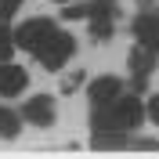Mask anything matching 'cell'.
<instances>
[{"instance_id":"obj_3","label":"cell","mask_w":159,"mask_h":159,"mask_svg":"<svg viewBox=\"0 0 159 159\" xmlns=\"http://www.w3.org/2000/svg\"><path fill=\"white\" fill-rule=\"evenodd\" d=\"M51 29H54V22H51V18H29V22H22L11 36H15V47H22V51H36L40 40L47 36Z\"/></svg>"},{"instance_id":"obj_5","label":"cell","mask_w":159,"mask_h":159,"mask_svg":"<svg viewBox=\"0 0 159 159\" xmlns=\"http://www.w3.org/2000/svg\"><path fill=\"white\" fill-rule=\"evenodd\" d=\"M29 83V72L22 65H11V61H0V98H15L22 94Z\"/></svg>"},{"instance_id":"obj_4","label":"cell","mask_w":159,"mask_h":159,"mask_svg":"<svg viewBox=\"0 0 159 159\" xmlns=\"http://www.w3.org/2000/svg\"><path fill=\"white\" fill-rule=\"evenodd\" d=\"M112 11H116L112 0H94V4L87 7V18H90V33H94V40L112 36Z\"/></svg>"},{"instance_id":"obj_9","label":"cell","mask_w":159,"mask_h":159,"mask_svg":"<svg viewBox=\"0 0 159 159\" xmlns=\"http://www.w3.org/2000/svg\"><path fill=\"white\" fill-rule=\"evenodd\" d=\"M90 101H94V105H109L112 98H119V80L116 76H101V80H94V83H90Z\"/></svg>"},{"instance_id":"obj_6","label":"cell","mask_w":159,"mask_h":159,"mask_svg":"<svg viewBox=\"0 0 159 159\" xmlns=\"http://www.w3.org/2000/svg\"><path fill=\"white\" fill-rule=\"evenodd\" d=\"M22 116L29 119V123H36V127H51V123H54V101H51L47 94H33V98L25 101Z\"/></svg>"},{"instance_id":"obj_13","label":"cell","mask_w":159,"mask_h":159,"mask_svg":"<svg viewBox=\"0 0 159 159\" xmlns=\"http://www.w3.org/2000/svg\"><path fill=\"white\" fill-rule=\"evenodd\" d=\"M18 7H22V0H0V22H7Z\"/></svg>"},{"instance_id":"obj_7","label":"cell","mask_w":159,"mask_h":159,"mask_svg":"<svg viewBox=\"0 0 159 159\" xmlns=\"http://www.w3.org/2000/svg\"><path fill=\"white\" fill-rule=\"evenodd\" d=\"M134 40L159 54V15H141L134 22Z\"/></svg>"},{"instance_id":"obj_15","label":"cell","mask_w":159,"mask_h":159,"mask_svg":"<svg viewBox=\"0 0 159 159\" xmlns=\"http://www.w3.org/2000/svg\"><path fill=\"white\" fill-rule=\"evenodd\" d=\"M54 4H72V0H54Z\"/></svg>"},{"instance_id":"obj_8","label":"cell","mask_w":159,"mask_h":159,"mask_svg":"<svg viewBox=\"0 0 159 159\" xmlns=\"http://www.w3.org/2000/svg\"><path fill=\"white\" fill-rule=\"evenodd\" d=\"M152 65H156V51H148L145 43H138V47L130 51V72H134V80H145L152 72Z\"/></svg>"},{"instance_id":"obj_11","label":"cell","mask_w":159,"mask_h":159,"mask_svg":"<svg viewBox=\"0 0 159 159\" xmlns=\"http://www.w3.org/2000/svg\"><path fill=\"white\" fill-rule=\"evenodd\" d=\"M22 127V119L18 112H11V109H0V138H15Z\"/></svg>"},{"instance_id":"obj_1","label":"cell","mask_w":159,"mask_h":159,"mask_svg":"<svg viewBox=\"0 0 159 159\" xmlns=\"http://www.w3.org/2000/svg\"><path fill=\"white\" fill-rule=\"evenodd\" d=\"M145 119V105L138 98H112L109 105H94V130H138Z\"/></svg>"},{"instance_id":"obj_12","label":"cell","mask_w":159,"mask_h":159,"mask_svg":"<svg viewBox=\"0 0 159 159\" xmlns=\"http://www.w3.org/2000/svg\"><path fill=\"white\" fill-rule=\"evenodd\" d=\"M11 54H15V36H11L7 25L0 22V61H11Z\"/></svg>"},{"instance_id":"obj_2","label":"cell","mask_w":159,"mask_h":159,"mask_svg":"<svg viewBox=\"0 0 159 159\" xmlns=\"http://www.w3.org/2000/svg\"><path fill=\"white\" fill-rule=\"evenodd\" d=\"M72 51H76V40H72L69 33H58V29H51L47 36L40 40V47L33 51V54L40 58V65H43V69L58 72L61 65H65V61L72 58Z\"/></svg>"},{"instance_id":"obj_10","label":"cell","mask_w":159,"mask_h":159,"mask_svg":"<svg viewBox=\"0 0 159 159\" xmlns=\"http://www.w3.org/2000/svg\"><path fill=\"white\" fill-rule=\"evenodd\" d=\"M127 145V138H123V130H98L94 134V148H123Z\"/></svg>"},{"instance_id":"obj_14","label":"cell","mask_w":159,"mask_h":159,"mask_svg":"<svg viewBox=\"0 0 159 159\" xmlns=\"http://www.w3.org/2000/svg\"><path fill=\"white\" fill-rule=\"evenodd\" d=\"M148 119H152V123L159 127V94H156V98L148 101Z\"/></svg>"}]
</instances>
